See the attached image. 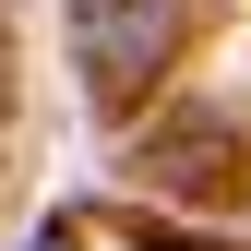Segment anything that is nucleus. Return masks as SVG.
Returning <instances> with one entry per match:
<instances>
[{"instance_id":"f257e3e1","label":"nucleus","mask_w":251,"mask_h":251,"mask_svg":"<svg viewBox=\"0 0 251 251\" xmlns=\"http://www.w3.org/2000/svg\"><path fill=\"white\" fill-rule=\"evenodd\" d=\"M179 0H72V60L96 72V96H132L179 60Z\"/></svg>"},{"instance_id":"f03ea898","label":"nucleus","mask_w":251,"mask_h":251,"mask_svg":"<svg viewBox=\"0 0 251 251\" xmlns=\"http://www.w3.org/2000/svg\"><path fill=\"white\" fill-rule=\"evenodd\" d=\"M24 251H84V239H72V227H36V239H24Z\"/></svg>"}]
</instances>
